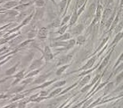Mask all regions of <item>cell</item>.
Instances as JSON below:
<instances>
[{"mask_svg": "<svg viewBox=\"0 0 123 108\" xmlns=\"http://www.w3.org/2000/svg\"><path fill=\"white\" fill-rule=\"evenodd\" d=\"M44 60H46V61H49V60H50L53 58V55L52 53V51L50 48H49V46H45V48H44Z\"/></svg>", "mask_w": 123, "mask_h": 108, "instance_id": "obj_1", "label": "cell"}, {"mask_svg": "<svg viewBox=\"0 0 123 108\" xmlns=\"http://www.w3.org/2000/svg\"><path fill=\"white\" fill-rule=\"evenodd\" d=\"M47 35H48V30L45 27H42L40 29V30L38 31L37 33V37L39 39H45L47 38Z\"/></svg>", "mask_w": 123, "mask_h": 108, "instance_id": "obj_2", "label": "cell"}, {"mask_svg": "<svg viewBox=\"0 0 123 108\" xmlns=\"http://www.w3.org/2000/svg\"><path fill=\"white\" fill-rule=\"evenodd\" d=\"M95 10H96V5L95 3H92L89 6L87 13V18H91L93 17L95 14Z\"/></svg>", "mask_w": 123, "mask_h": 108, "instance_id": "obj_3", "label": "cell"}, {"mask_svg": "<svg viewBox=\"0 0 123 108\" xmlns=\"http://www.w3.org/2000/svg\"><path fill=\"white\" fill-rule=\"evenodd\" d=\"M102 14H103V6L99 3H98V6L96 7V10H95V14H96V19H99L102 16Z\"/></svg>", "mask_w": 123, "mask_h": 108, "instance_id": "obj_4", "label": "cell"}, {"mask_svg": "<svg viewBox=\"0 0 123 108\" xmlns=\"http://www.w3.org/2000/svg\"><path fill=\"white\" fill-rule=\"evenodd\" d=\"M111 14H112V9H111V8H106L105 10H104L103 14H103V23L105 22L106 19H107V18L111 16Z\"/></svg>", "mask_w": 123, "mask_h": 108, "instance_id": "obj_5", "label": "cell"}, {"mask_svg": "<svg viewBox=\"0 0 123 108\" xmlns=\"http://www.w3.org/2000/svg\"><path fill=\"white\" fill-rule=\"evenodd\" d=\"M84 29V26L83 24H79L77 26H75L72 30V33L74 34H79L83 31V30Z\"/></svg>", "mask_w": 123, "mask_h": 108, "instance_id": "obj_6", "label": "cell"}, {"mask_svg": "<svg viewBox=\"0 0 123 108\" xmlns=\"http://www.w3.org/2000/svg\"><path fill=\"white\" fill-rule=\"evenodd\" d=\"M41 64H42V58L37 60L31 64V66L30 67V70H33V69H35V68H37L40 67Z\"/></svg>", "mask_w": 123, "mask_h": 108, "instance_id": "obj_7", "label": "cell"}, {"mask_svg": "<svg viewBox=\"0 0 123 108\" xmlns=\"http://www.w3.org/2000/svg\"><path fill=\"white\" fill-rule=\"evenodd\" d=\"M95 57H94L91 60H89L87 64H86V65H84V66H83L82 68H81V69L84 70V69H88V68H91V67L93 66V64H94V63H95Z\"/></svg>", "mask_w": 123, "mask_h": 108, "instance_id": "obj_8", "label": "cell"}, {"mask_svg": "<svg viewBox=\"0 0 123 108\" xmlns=\"http://www.w3.org/2000/svg\"><path fill=\"white\" fill-rule=\"evenodd\" d=\"M49 76V74H45V75H42L41 76H39V77L37 79V80L33 82V83H43L44 80H46L47 77Z\"/></svg>", "mask_w": 123, "mask_h": 108, "instance_id": "obj_9", "label": "cell"}, {"mask_svg": "<svg viewBox=\"0 0 123 108\" xmlns=\"http://www.w3.org/2000/svg\"><path fill=\"white\" fill-rule=\"evenodd\" d=\"M111 53H110L108 56H107L106 58H105V60H103V63H102L101 64V65H100V67L98 68V71H101L102 69H103V68L106 66V65L108 64V61H109V60H110V57H111Z\"/></svg>", "mask_w": 123, "mask_h": 108, "instance_id": "obj_10", "label": "cell"}, {"mask_svg": "<svg viewBox=\"0 0 123 108\" xmlns=\"http://www.w3.org/2000/svg\"><path fill=\"white\" fill-rule=\"evenodd\" d=\"M71 58H72V55H70V56L68 55V56H66V57H62V58L60 59V61L58 63V65H60V64H65V63L68 62Z\"/></svg>", "mask_w": 123, "mask_h": 108, "instance_id": "obj_11", "label": "cell"}, {"mask_svg": "<svg viewBox=\"0 0 123 108\" xmlns=\"http://www.w3.org/2000/svg\"><path fill=\"white\" fill-rule=\"evenodd\" d=\"M78 16H79V15L77 14V12H76V11H75L74 13H73V14H72V18H70V23H69V25H72L73 24H75V22L77 21Z\"/></svg>", "mask_w": 123, "mask_h": 108, "instance_id": "obj_12", "label": "cell"}, {"mask_svg": "<svg viewBox=\"0 0 123 108\" xmlns=\"http://www.w3.org/2000/svg\"><path fill=\"white\" fill-rule=\"evenodd\" d=\"M17 5H18L17 2L10 1V2H6V3L4 5V7H5V8H6V9H10V8H12V7H14L15 6H17Z\"/></svg>", "mask_w": 123, "mask_h": 108, "instance_id": "obj_13", "label": "cell"}, {"mask_svg": "<svg viewBox=\"0 0 123 108\" xmlns=\"http://www.w3.org/2000/svg\"><path fill=\"white\" fill-rule=\"evenodd\" d=\"M115 10L114 11V13H112V14H111V16L110 17V18L108 20H107V22H106V28H109L110 27V25H111L112 24V22H113V20H114V16H115Z\"/></svg>", "mask_w": 123, "mask_h": 108, "instance_id": "obj_14", "label": "cell"}, {"mask_svg": "<svg viewBox=\"0 0 123 108\" xmlns=\"http://www.w3.org/2000/svg\"><path fill=\"white\" fill-rule=\"evenodd\" d=\"M90 80H91V76L90 75L87 76L86 77H84L82 80H81V82L80 83V87H82V86L86 85V84L88 83V81Z\"/></svg>", "mask_w": 123, "mask_h": 108, "instance_id": "obj_15", "label": "cell"}, {"mask_svg": "<svg viewBox=\"0 0 123 108\" xmlns=\"http://www.w3.org/2000/svg\"><path fill=\"white\" fill-rule=\"evenodd\" d=\"M86 2H87V0H77L76 3H75V10H79L80 8H81Z\"/></svg>", "mask_w": 123, "mask_h": 108, "instance_id": "obj_16", "label": "cell"}, {"mask_svg": "<svg viewBox=\"0 0 123 108\" xmlns=\"http://www.w3.org/2000/svg\"><path fill=\"white\" fill-rule=\"evenodd\" d=\"M85 41H86V39H85V37H84V36H79V37L77 38L76 44H80V45H81V44H84Z\"/></svg>", "mask_w": 123, "mask_h": 108, "instance_id": "obj_17", "label": "cell"}, {"mask_svg": "<svg viewBox=\"0 0 123 108\" xmlns=\"http://www.w3.org/2000/svg\"><path fill=\"white\" fill-rule=\"evenodd\" d=\"M17 66H18V64H16L15 66L14 67H12V68H10V69H8L6 72V76H10V75H12V74H14V73L15 72V71H16V68H17Z\"/></svg>", "mask_w": 123, "mask_h": 108, "instance_id": "obj_18", "label": "cell"}, {"mask_svg": "<svg viewBox=\"0 0 123 108\" xmlns=\"http://www.w3.org/2000/svg\"><path fill=\"white\" fill-rule=\"evenodd\" d=\"M70 33H64V34H62L61 37H60V38H57V40L59 41H64V40H67V39H69L70 38Z\"/></svg>", "mask_w": 123, "mask_h": 108, "instance_id": "obj_19", "label": "cell"}, {"mask_svg": "<svg viewBox=\"0 0 123 108\" xmlns=\"http://www.w3.org/2000/svg\"><path fill=\"white\" fill-rule=\"evenodd\" d=\"M69 67V64H68V65H64V66H63V67H61V68H59L58 70H57V72H56V75L57 76H60V75H61L63 72H64L65 70L67 69Z\"/></svg>", "mask_w": 123, "mask_h": 108, "instance_id": "obj_20", "label": "cell"}, {"mask_svg": "<svg viewBox=\"0 0 123 108\" xmlns=\"http://www.w3.org/2000/svg\"><path fill=\"white\" fill-rule=\"evenodd\" d=\"M66 4H67V0H63V1H61V2H60L59 7H60V11H61V13L64 10V7L66 6Z\"/></svg>", "mask_w": 123, "mask_h": 108, "instance_id": "obj_21", "label": "cell"}, {"mask_svg": "<svg viewBox=\"0 0 123 108\" xmlns=\"http://www.w3.org/2000/svg\"><path fill=\"white\" fill-rule=\"evenodd\" d=\"M75 44V41L72 39V40H70L68 43H67V46H66V49H72L73 46H74Z\"/></svg>", "mask_w": 123, "mask_h": 108, "instance_id": "obj_22", "label": "cell"}, {"mask_svg": "<svg viewBox=\"0 0 123 108\" xmlns=\"http://www.w3.org/2000/svg\"><path fill=\"white\" fill-rule=\"evenodd\" d=\"M113 87H114V83H110L107 84L106 88L105 89V94H106L107 92H109L110 91H111L113 89Z\"/></svg>", "mask_w": 123, "mask_h": 108, "instance_id": "obj_23", "label": "cell"}, {"mask_svg": "<svg viewBox=\"0 0 123 108\" xmlns=\"http://www.w3.org/2000/svg\"><path fill=\"white\" fill-rule=\"evenodd\" d=\"M122 33H119L116 37H115L114 40V41H113V44H116L117 41H119L122 39Z\"/></svg>", "mask_w": 123, "mask_h": 108, "instance_id": "obj_24", "label": "cell"}, {"mask_svg": "<svg viewBox=\"0 0 123 108\" xmlns=\"http://www.w3.org/2000/svg\"><path fill=\"white\" fill-rule=\"evenodd\" d=\"M35 3L37 6L39 7H42L44 5V0H35Z\"/></svg>", "mask_w": 123, "mask_h": 108, "instance_id": "obj_25", "label": "cell"}, {"mask_svg": "<svg viewBox=\"0 0 123 108\" xmlns=\"http://www.w3.org/2000/svg\"><path fill=\"white\" fill-rule=\"evenodd\" d=\"M61 88H59V89H56V90H55L54 91H53L52 93L49 95V98H51V97H53L56 95V94H59L60 92H61Z\"/></svg>", "mask_w": 123, "mask_h": 108, "instance_id": "obj_26", "label": "cell"}, {"mask_svg": "<svg viewBox=\"0 0 123 108\" xmlns=\"http://www.w3.org/2000/svg\"><path fill=\"white\" fill-rule=\"evenodd\" d=\"M14 77L17 79H19V80H22V79L24 77V71H21L19 73H18L17 75H15Z\"/></svg>", "mask_w": 123, "mask_h": 108, "instance_id": "obj_27", "label": "cell"}, {"mask_svg": "<svg viewBox=\"0 0 123 108\" xmlns=\"http://www.w3.org/2000/svg\"><path fill=\"white\" fill-rule=\"evenodd\" d=\"M24 89V87H17V88H15L14 90L10 91V93H17L18 91H21L22 90Z\"/></svg>", "mask_w": 123, "mask_h": 108, "instance_id": "obj_28", "label": "cell"}, {"mask_svg": "<svg viewBox=\"0 0 123 108\" xmlns=\"http://www.w3.org/2000/svg\"><path fill=\"white\" fill-rule=\"evenodd\" d=\"M66 83V81L65 80H63V81H60V82H57L55 85L53 86V88H58V87H61L63 85H64V84Z\"/></svg>", "mask_w": 123, "mask_h": 108, "instance_id": "obj_29", "label": "cell"}, {"mask_svg": "<svg viewBox=\"0 0 123 108\" xmlns=\"http://www.w3.org/2000/svg\"><path fill=\"white\" fill-rule=\"evenodd\" d=\"M60 25H61V22H60V21L56 20V21H55V22H53V23H52L51 26H52V27H58V26H60Z\"/></svg>", "mask_w": 123, "mask_h": 108, "instance_id": "obj_30", "label": "cell"}, {"mask_svg": "<svg viewBox=\"0 0 123 108\" xmlns=\"http://www.w3.org/2000/svg\"><path fill=\"white\" fill-rule=\"evenodd\" d=\"M114 108H122V101L117 102L116 103L114 104Z\"/></svg>", "mask_w": 123, "mask_h": 108, "instance_id": "obj_31", "label": "cell"}, {"mask_svg": "<svg viewBox=\"0 0 123 108\" xmlns=\"http://www.w3.org/2000/svg\"><path fill=\"white\" fill-rule=\"evenodd\" d=\"M40 72V69H38V70H37V71H34V72H31V73H30V74H28L27 76H26V77L27 78H29V77H32V76H33L34 75H36V74H37V73Z\"/></svg>", "mask_w": 123, "mask_h": 108, "instance_id": "obj_32", "label": "cell"}, {"mask_svg": "<svg viewBox=\"0 0 123 108\" xmlns=\"http://www.w3.org/2000/svg\"><path fill=\"white\" fill-rule=\"evenodd\" d=\"M67 27H68V25H64L63 27H61V30H59V33H61V34H64L65 33V30H67Z\"/></svg>", "mask_w": 123, "mask_h": 108, "instance_id": "obj_33", "label": "cell"}, {"mask_svg": "<svg viewBox=\"0 0 123 108\" xmlns=\"http://www.w3.org/2000/svg\"><path fill=\"white\" fill-rule=\"evenodd\" d=\"M122 80V72L121 73V74H119L118 76H117V77L116 79V82L117 83H119Z\"/></svg>", "mask_w": 123, "mask_h": 108, "instance_id": "obj_34", "label": "cell"}, {"mask_svg": "<svg viewBox=\"0 0 123 108\" xmlns=\"http://www.w3.org/2000/svg\"><path fill=\"white\" fill-rule=\"evenodd\" d=\"M25 104H26V102H20L19 103H18V108H25Z\"/></svg>", "mask_w": 123, "mask_h": 108, "instance_id": "obj_35", "label": "cell"}, {"mask_svg": "<svg viewBox=\"0 0 123 108\" xmlns=\"http://www.w3.org/2000/svg\"><path fill=\"white\" fill-rule=\"evenodd\" d=\"M53 82H54V80L51 81V82H48V83H44V84H43V85H41V86H40V87H38V88H45V87L49 86V84H50L51 83H53Z\"/></svg>", "mask_w": 123, "mask_h": 108, "instance_id": "obj_36", "label": "cell"}, {"mask_svg": "<svg viewBox=\"0 0 123 108\" xmlns=\"http://www.w3.org/2000/svg\"><path fill=\"white\" fill-rule=\"evenodd\" d=\"M36 35V33L34 32V31H32V32H30V33H29V34H28V38H33Z\"/></svg>", "mask_w": 123, "mask_h": 108, "instance_id": "obj_37", "label": "cell"}, {"mask_svg": "<svg viewBox=\"0 0 123 108\" xmlns=\"http://www.w3.org/2000/svg\"><path fill=\"white\" fill-rule=\"evenodd\" d=\"M70 19V16H67V17H65L64 18V21L62 22V23H61V25H64L65 23H66Z\"/></svg>", "mask_w": 123, "mask_h": 108, "instance_id": "obj_38", "label": "cell"}, {"mask_svg": "<svg viewBox=\"0 0 123 108\" xmlns=\"http://www.w3.org/2000/svg\"><path fill=\"white\" fill-rule=\"evenodd\" d=\"M122 22H121V24H120V25H118V27H117V29L116 30V32L117 33L119 30H122Z\"/></svg>", "mask_w": 123, "mask_h": 108, "instance_id": "obj_39", "label": "cell"}, {"mask_svg": "<svg viewBox=\"0 0 123 108\" xmlns=\"http://www.w3.org/2000/svg\"><path fill=\"white\" fill-rule=\"evenodd\" d=\"M31 81H32V79H28V80H25L24 82H23V83H24V84H27L29 83H31Z\"/></svg>", "mask_w": 123, "mask_h": 108, "instance_id": "obj_40", "label": "cell"}, {"mask_svg": "<svg viewBox=\"0 0 123 108\" xmlns=\"http://www.w3.org/2000/svg\"><path fill=\"white\" fill-rule=\"evenodd\" d=\"M23 96L24 95H17V97H15V98L14 99V100H17L18 99H21V98H22Z\"/></svg>", "mask_w": 123, "mask_h": 108, "instance_id": "obj_41", "label": "cell"}, {"mask_svg": "<svg viewBox=\"0 0 123 108\" xmlns=\"http://www.w3.org/2000/svg\"><path fill=\"white\" fill-rule=\"evenodd\" d=\"M113 1H114V0H109V2H108V5H109L110 3H111V2H113Z\"/></svg>", "mask_w": 123, "mask_h": 108, "instance_id": "obj_42", "label": "cell"}, {"mask_svg": "<svg viewBox=\"0 0 123 108\" xmlns=\"http://www.w3.org/2000/svg\"><path fill=\"white\" fill-rule=\"evenodd\" d=\"M33 108H39V106H36V107H34Z\"/></svg>", "mask_w": 123, "mask_h": 108, "instance_id": "obj_43", "label": "cell"}]
</instances>
